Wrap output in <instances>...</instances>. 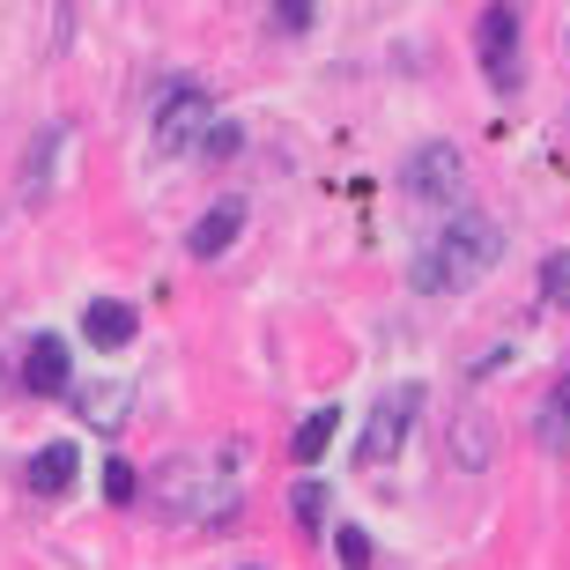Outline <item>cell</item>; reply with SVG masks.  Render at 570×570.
I'll list each match as a JSON object with an SVG mask.
<instances>
[{"label": "cell", "instance_id": "5bb4252c", "mask_svg": "<svg viewBox=\"0 0 570 570\" xmlns=\"http://www.w3.org/2000/svg\"><path fill=\"white\" fill-rule=\"evenodd\" d=\"M289 511H296V527H304V533H318V527H326V482H318V474H296Z\"/></svg>", "mask_w": 570, "mask_h": 570}, {"label": "cell", "instance_id": "7a4b0ae2", "mask_svg": "<svg viewBox=\"0 0 570 570\" xmlns=\"http://www.w3.org/2000/svg\"><path fill=\"white\" fill-rule=\"evenodd\" d=\"M504 259V230L489 215H452L444 230H430L415 245V289L423 296H460Z\"/></svg>", "mask_w": 570, "mask_h": 570}, {"label": "cell", "instance_id": "d6986e66", "mask_svg": "<svg viewBox=\"0 0 570 570\" xmlns=\"http://www.w3.org/2000/svg\"><path fill=\"white\" fill-rule=\"evenodd\" d=\"M334 549H341V563H348V570L371 563V541H363V527H341V533H334Z\"/></svg>", "mask_w": 570, "mask_h": 570}, {"label": "cell", "instance_id": "9a60e30c", "mask_svg": "<svg viewBox=\"0 0 570 570\" xmlns=\"http://www.w3.org/2000/svg\"><path fill=\"white\" fill-rule=\"evenodd\" d=\"M52 156H60V127H45L38 148H30V164H22V200H45V170H52Z\"/></svg>", "mask_w": 570, "mask_h": 570}, {"label": "cell", "instance_id": "7c38bea8", "mask_svg": "<svg viewBox=\"0 0 570 570\" xmlns=\"http://www.w3.org/2000/svg\"><path fill=\"white\" fill-rule=\"evenodd\" d=\"M75 466H82V452H75V444H45L38 460H30V497H67V489H75Z\"/></svg>", "mask_w": 570, "mask_h": 570}, {"label": "cell", "instance_id": "3957f363", "mask_svg": "<svg viewBox=\"0 0 570 570\" xmlns=\"http://www.w3.org/2000/svg\"><path fill=\"white\" fill-rule=\"evenodd\" d=\"M415 415H423V385H393L379 407H371V423H363V438H356V466H393L401 460V444H407V430H415Z\"/></svg>", "mask_w": 570, "mask_h": 570}, {"label": "cell", "instance_id": "9c48e42d", "mask_svg": "<svg viewBox=\"0 0 570 570\" xmlns=\"http://www.w3.org/2000/svg\"><path fill=\"white\" fill-rule=\"evenodd\" d=\"M134 326H141V318H134V304H111V296H97V304L82 312L89 348H105V356H119V348H127V341H134Z\"/></svg>", "mask_w": 570, "mask_h": 570}, {"label": "cell", "instance_id": "2e32d148", "mask_svg": "<svg viewBox=\"0 0 570 570\" xmlns=\"http://www.w3.org/2000/svg\"><path fill=\"white\" fill-rule=\"evenodd\" d=\"M245 148V134H237V119H208V134H200V156H208V170H223Z\"/></svg>", "mask_w": 570, "mask_h": 570}, {"label": "cell", "instance_id": "ba28073f", "mask_svg": "<svg viewBox=\"0 0 570 570\" xmlns=\"http://www.w3.org/2000/svg\"><path fill=\"white\" fill-rule=\"evenodd\" d=\"M237 230H245V200H237V193H223V200H215V208L186 230V253L193 259H223L237 245Z\"/></svg>", "mask_w": 570, "mask_h": 570}, {"label": "cell", "instance_id": "5b68a950", "mask_svg": "<svg viewBox=\"0 0 570 570\" xmlns=\"http://www.w3.org/2000/svg\"><path fill=\"white\" fill-rule=\"evenodd\" d=\"M474 52H482L489 89H519V8H511V0H489V8H482Z\"/></svg>", "mask_w": 570, "mask_h": 570}, {"label": "cell", "instance_id": "4fadbf2b", "mask_svg": "<svg viewBox=\"0 0 570 570\" xmlns=\"http://www.w3.org/2000/svg\"><path fill=\"white\" fill-rule=\"evenodd\" d=\"M334 430H341V407H312V415L296 423V438H289L296 466H318V460H326V444H334Z\"/></svg>", "mask_w": 570, "mask_h": 570}, {"label": "cell", "instance_id": "ac0fdd59", "mask_svg": "<svg viewBox=\"0 0 570 570\" xmlns=\"http://www.w3.org/2000/svg\"><path fill=\"white\" fill-rule=\"evenodd\" d=\"M134 489H141V482H134V466L111 460V466H105V504H134Z\"/></svg>", "mask_w": 570, "mask_h": 570}, {"label": "cell", "instance_id": "277c9868", "mask_svg": "<svg viewBox=\"0 0 570 570\" xmlns=\"http://www.w3.org/2000/svg\"><path fill=\"white\" fill-rule=\"evenodd\" d=\"M208 119H215V105H208V89H170L164 105H156V156H186V148H200V134H208Z\"/></svg>", "mask_w": 570, "mask_h": 570}, {"label": "cell", "instance_id": "8992f818", "mask_svg": "<svg viewBox=\"0 0 570 570\" xmlns=\"http://www.w3.org/2000/svg\"><path fill=\"white\" fill-rule=\"evenodd\" d=\"M407 193L430 200V208H452V200H460V148L452 141L415 148V156H407Z\"/></svg>", "mask_w": 570, "mask_h": 570}, {"label": "cell", "instance_id": "30bf717a", "mask_svg": "<svg viewBox=\"0 0 570 570\" xmlns=\"http://www.w3.org/2000/svg\"><path fill=\"white\" fill-rule=\"evenodd\" d=\"M533 438H541V452H570V363L556 371L549 401L533 407Z\"/></svg>", "mask_w": 570, "mask_h": 570}, {"label": "cell", "instance_id": "e0dca14e", "mask_svg": "<svg viewBox=\"0 0 570 570\" xmlns=\"http://www.w3.org/2000/svg\"><path fill=\"white\" fill-rule=\"evenodd\" d=\"M541 296H549L556 312H570V253H549V259H541Z\"/></svg>", "mask_w": 570, "mask_h": 570}, {"label": "cell", "instance_id": "6da1fadb", "mask_svg": "<svg viewBox=\"0 0 570 570\" xmlns=\"http://www.w3.org/2000/svg\"><path fill=\"white\" fill-rule=\"evenodd\" d=\"M156 497H164L170 519H193V527H230L237 511H245V444L170 452L164 474H156Z\"/></svg>", "mask_w": 570, "mask_h": 570}, {"label": "cell", "instance_id": "8fae6325", "mask_svg": "<svg viewBox=\"0 0 570 570\" xmlns=\"http://www.w3.org/2000/svg\"><path fill=\"white\" fill-rule=\"evenodd\" d=\"M489 460H497V430H489V415L466 407L460 423H452V466H460V474H482Z\"/></svg>", "mask_w": 570, "mask_h": 570}, {"label": "cell", "instance_id": "52a82bcc", "mask_svg": "<svg viewBox=\"0 0 570 570\" xmlns=\"http://www.w3.org/2000/svg\"><path fill=\"white\" fill-rule=\"evenodd\" d=\"M22 385H30L38 401H60L67 385H75V363H67V341L60 334H38V341H30V356H22Z\"/></svg>", "mask_w": 570, "mask_h": 570}, {"label": "cell", "instance_id": "ffe728a7", "mask_svg": "<svg viewBox=\"0 0 570 570\" xmlns=\"http://www.w3.org/2000/svg\"><path fill=\"white\" fill-rule=\"evenodd\" d=\"M312 16H318V0H275V22H282V30H312Z\"/></svg>", "mask_w": 570, "mask_h": 570}, {"label": "cell", "instance_id": "44dd1931", "mask_svg": "<svg viewBox=\"0 0 570 570\" xmlns=\"http://www.w3.org/2000/svg\"><path fill=\"white\" fill-rule=\"evenodd\" d=\"M245 570H259V563H245Z\"/></svg>", "mask_w": 570, "mask_h": 570}]
</instances>
